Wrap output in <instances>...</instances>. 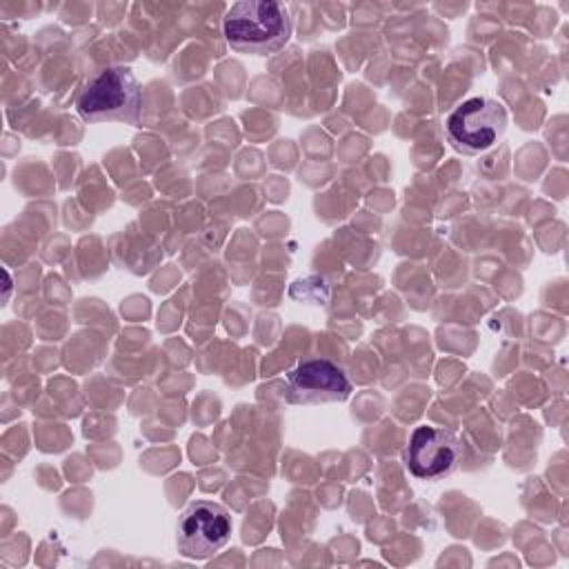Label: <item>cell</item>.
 Segmentation results:
<instances>
[{"instance_id": "1", "label": "cell", "mask_w": 569, "mask_h": 569, "mask_svg": "<svg viewBox=\"0 0 569 569\" xmlns=\"http://www.w3.org/2000/svg\"><path fill=\"white\" fill-rule=\"evenodd\" d=\"M231 49L267 56L282 49L291 36V16L282 2L242 0L229 7L222 22Z\"/></svg>"}, {"instance_id": "2", "label": "cell", "mask_w": 569, "mask_h": 569, "mask_svg": "<svg viewBox=\"0 0 569 569\" xmlns=\"http://www.w3.org/2000/svg\"><path fill=\"white\" fill-rule=\"evenodd\" d=\"M76 109L87 122L138 124L142 87L129 67H107L82 89Z\"/></svg>"}, {"instance_id": "3", "label": "cell", "mask_w": 569, "mask_h": 569, "mask_svg": "<svg viewBox=\"0 0 569 569\" xmlns=\"http://www.w3.org/2000/svg\"><path fill=\"white\" fill-rule=\"evenodd\" d=\"M507 127V111L498 100L469 98L460 102L445 122L449 142L462 153H482L491 149Z\"/></svg>"}, {"instance_id": "4", "label": "cell", "mask_w": 569, "mask_h": 569, "mask_svg": "<svg viewBox=\"0 0 569 569\" xmlns=\"http://www.w3.org/2000/svg\"><path fill=\"white\" fill-rule=\"evenodd\" d=\"M465 453L462 440L445 427H416L405 449L407 469L422 480L449 476Z\"/></svg>"}, {"instance_id": "5", "label": "cell", "mask_w": 569, "mask_h": 569, "mask_svg": "<svg viewBox=\"0 0 569 569\" xmlns=\"http://www.w3.org/2000/svg\"><path fill=\"white\" fill-rule=\"evenodd\" d=\"M231 536L229 511L209 500L191 502L178 520V547L189 558H209L220 551Z\"/></svg>"}, {"instance_id": "6", "label": "cell", "mask_w": 569, "mask_h": 569, "mask_svg": "<svg viewBox=\"0 0 569 569\" xmlns=\"http://www.w3.org/2000/svg\"><path fill=\"white\" fill-rule=\"evenodd\" d=\"M351 393V382L342 367L327 358H309L287 373V400L293 405L342 402Z\"/></svg>"}]
</instances>
